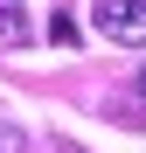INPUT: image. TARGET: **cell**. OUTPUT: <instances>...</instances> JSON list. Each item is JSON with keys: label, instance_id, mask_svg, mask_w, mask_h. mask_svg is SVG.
Instances as JSON below:
<instances>
[{"label": "cell", "instance_id": "1", "mask_svg": "<svg viewBox=\"0 0 146 153\" xmlns=\"http://www.w3.org/2000/svg\"><path fill=\"white\" fill-rule=\"evenodd\" d=\"M90 21H97V35H104V42L146 49V0H97Z\"/></svg>", "mask_w": 146, "mask_h": 153}, {"label": "cell", "instance_id": "2", "mask_svg": "<svg viewBox=\"0 0 146 153\" xmlns=\"http://www.w3.org/2000/svg\"><path fill=\"white\" fill-rule=\"evenodd\" d=\"M35 35V21H28V7H21V0H0V49H21Z\"/></svg>", "mask_w": 146, "mask_h": 153}, {"label": "cell", "instance_id": "3", "mask_svg": "<svg viewBox=\"0 0 146 153\" xmlns=\"http://www.w3.org/2000/svg\"><path fill=\"white\" fill-rule=\"evenodd\" d=\"M49 42H63V49H70V42H77V21H70V14H56V21H49Z\"/></svg>", "mask_w": 146, "mask_h": 153}, {"label": "cell", "instance_id": "4", "mask_svg": "<svg viewBox=\"0 0 146 153\" xmlns=\"http://www.w3.org/2000/svg\"><path fill=\"white\" fill-rule=\"evenodd\" d=\"M0 153H21V132H14L7 118H0Z\"/></svg>", "mask_w": 146, "mask_h": 153}, {"label": "cell", "instance_id": "5", "mask_svg": "<svg viewBox=\"0 0 146 153\" xmlns=\"http://www.w3.org/2000/svg\"><path fill=\"white\" fill-rule=\"evenodd\" d=\"M132 91H139V105H146V63H139V76H132Z\"/></svg>", "mask_w": 146, "mask_h": 153}, {"label": "cell", "instance_id": "6", "mask_svg": "<svg viewBox=\"0 0 146 153\" xmlns=\"http://www.w3.org/2000/svg\"><path fill=\"white\" fill-rule=\"evenodd\" d=\"M56 153H84V146H56Z\"/></svg>", "mask_w": 146, "mask_h": 153}]
</instances>
